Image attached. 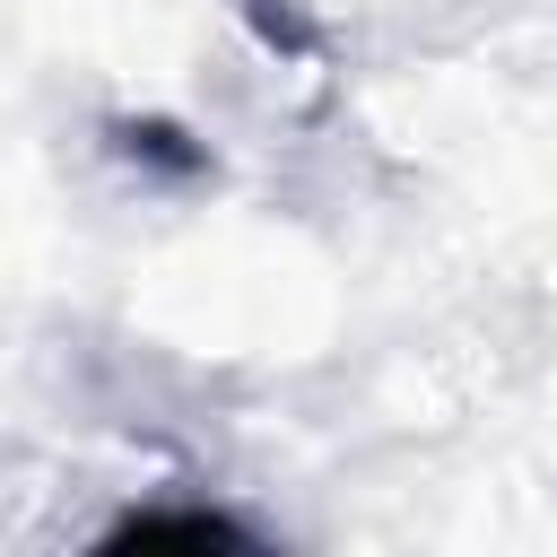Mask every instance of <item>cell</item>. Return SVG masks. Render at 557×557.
<instances>
[{
  "label": "cell",
  "instance_id": "cell-1",
  "mask_svg": "<svg viewBox=\"0 0 557 557\" xmlns=\"http://www.w3.org/2000/svg\"><path fill=\"white\" fill-rule=\"evenodd\" d=\"M157 540H226V548H252L261 531L226 505H131L122 522H104V548H157Z\"/></svg>",
  "mask_w": 557,
  "mask_h": 557
}]
</instances>
